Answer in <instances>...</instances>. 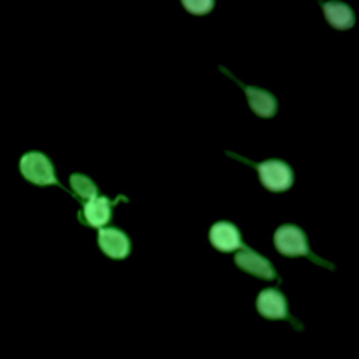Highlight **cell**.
<instances>
[{
	"mask_svg": "<svg viewBox=\"0 0 359 359\" xmlns=\"http://www.w3.org/2000/svg\"><path fill=\"white\" fill-rule=\"evenodd\" d=\"M257 311L268 320H286L292 324L296 331L303 330V324L290 316L285 296L276 289H264L257 296L255 302Z\"/></svg>",
	"mask_w": 359,
	"mask_h": 359,
	"instance_id": "1",
	"label": "cell"
},
{
	"mask_svg": "<svg viewBox=\"0 0 359 359\" xmlns=\"http://www.w3.org/2000/svg\"><path fill=\"white\" fill-rule=\"evenodd\" d=\"M275 247L276 250L287 257H296V255H309L311 261H316L320 265H324L330 269H332L334 266L331 264H327L324 261H321L320 258L311 255L309 252L307 248V243L304 238V234L300 229L294 227V226H282L276 230L275 233Z\"/></svg>",
	"mask_w": 359,
	"mask_h": 359,
	"instance_id": "2",
	"label": "cell"
},
{
	"mask_svg": "<svg viewBox=\"0 0 359 359\" xmlns=\"http://www.w3.org/2000/svg\"><path fill=\"white\" fill-rule=\"evenodd\" d=\"M20 171L32 184L49 185L56 184L53 167L46 156L38 151L25 153L20 161Z\"/></svg>",
	"mask_w": 359,
	"mask_h": 359,
	"instance_id": "3",
	"label": "cell"
},
{
	"mask_svg": "<svg viewBox=\"0 0 359 359\" xmlns=\"http://www.w3.org/2000/svg\"><path fill=\"white\" fill-rule=\"evenodd\" d=\"M259 172L261 182L269 191H285L292 185V172L290 168L278 160L264 161L257 167Z\"/></svg>",
	"mask_w": 359,
	"mask_h": 359,
	"instance_id": "4",
	"label": "cell"
},
{
	"mask_svg": "<svg viewBox=\"0 0 359 359\" xmlns=\"http://www.w3.org/2000/svg\"><path fill=\"white\" fill-rule=\"evenodd\" d=\"M234 262L240 269L261 279L272 280L276 278V272L269 264V261H266L264 257L258 255L252 250L245 248V245H243V251L236 254Z\"/></svg>",
	"mask_w": 359,
	"mask_h": 359,
	"instance_id": "5",
	"label": "cell"
},
{
	"mask_svg": "<svg viewBox=\"0 0 359 359\" xmlns=\"http://www.w3.org/2000/svg\"><path fill=\"white\" fill-rule=\"evenodd\" d=\"M98 244L104 254L114 259H122L129 254V240L116 229H100Z\"/></svg>",
	"mask_w": 359,
	"mask_h": 359,
	"instance_id": "6",
	"label": "cell"
},
{
	"mask_svg": "<svg viewBox=\"0 0 359 359\" xmlns=\"http://www.w3.org/2000/svg\"><path fill=\"white\" fill-rule=\"evenodd\" d=\"M209 240L213 247L224 252H230L243 247L240 241L238 230L233 224L224 223V222H220L212 226L209 231Z\"/></svg>",
	"mask_w": 359,
	"mask_h": 359,
	"instance_id": "7",
	"label": "cell"
},
{
	"mask_svg": "<svg viewBox=\"0 0 359 359\" xmlns=\"http://www.w3.org/2000/svg\"><path fill=\"white\" fill-rule=\"evenodd\" d=\"M84 219L94 227H101L109 220V202L104 196H97L84 203Z\"/></svg>",
	"mask_w": 359,
	"mask_h": 359,
	"instance_id": "8",
	"label": "cell"
},
{
	"mask_svg": "<svg viewBox=\"0 0 359 359\" xmlns=\"http://www.w3.org/2000/svg\"><path fill=\"white\" fill-rule=\"evenodd\" d=\"M323 10L325 18L332 27L346 29L353 25V14L348 6L342 3H325L323 4Z\"/></svg>",
	"mask_w": 359,
	"mask_h": 359,
	"instance_id": "9",
	"label": "cell"
},
{
	"mask_svg": "<svg viewBox=\"0 0 359 359\" xmlns=\"http://www.w3.org/2000/svg\"><path fill=\"white\" fill-rule=\"evenodd\" d=\"M244 91L248 97L250 107L259 116H271L275 111V100L272 95L262 90H257L252 87H244Z\"/></svg>",
	"mask_w": 359,
	"mask_h": 359,
	"instance_id": "10",
	"label": "cell"
},
{
	"mask_svg": "<svg viewBox=\"0 0 359 359\" xmlns=\"http://www.w3.org/2000/svg\"><path fill=\"white\" fill-rule=\"evenodd\" d=\"M70 184H72V188L76 191V194L80 195L81 198L87 201L97 198V189L88 178L79 174H73L70 177Z\"/></svg>",
	"mask_w": 359,
	"mask_h": 359,
	"instance_id": "11",
	"label": "cell"
},
{
	"mask_svg": "<svg viewBox=\"0 0 359 359\" xmlns=\"http://www.w3.org/2000/svg\"><path fill=\"white\" fill-rule=\"evenodd\" d=\"M182 4L192 14H205L213 7L210 0H184Z\"/></svg>",
	"mask_w": 359,
	"mask_h": 359,
	"instance_id": "12",
	"label": "cell"
}]
</instances>
